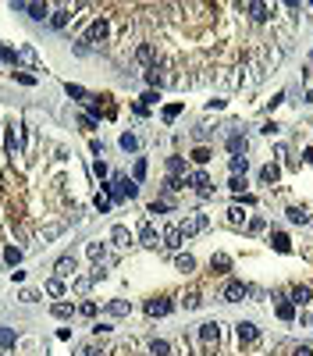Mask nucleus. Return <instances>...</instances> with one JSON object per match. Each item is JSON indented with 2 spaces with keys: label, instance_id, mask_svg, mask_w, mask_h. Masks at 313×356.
I'll use <instances>...</instances> for the list:
<instances>
[{
  "label": "nucleus",
  "instance_id": "obj_1",
  "mask_svg": "<svg viewBox=\"0 0 313 356\" xmlns=\"http://www.w3.org/2000/svg\"><path fill=\"white\" fill-rule=\"evenodd\" d=\"M207 228H210V217H207V214H189V217L178 224L182 239H192V235H200V231H207Z\"/></svg>",
  "mask_w": 313,
  "mask_h": 356
},
{
  "label": "nucleus",
  "instance_id": "obj_2",
  "mask_svg": "<svg viewBox=\"0 0 313 356\" xmlns=\"http://www.w3.org/2000/svg\"><path fill=\"white\" fill-rule=\"evenodd\" d=\"M171 310H175V303H171L168 296H153V299H146V313H149V317H168Z\"/></svg>",
  "mask_w": 313,
  "mask_h": 356
},
{
  "label": "nucleus",
  "instance_id": "obj_3",
  "mask_svg": "<svg viewBox=\"0 0 313 356\" xmlns=\"http://www.w3.org/2000/svg\"><path fill=\"white\" fill-rule=\"evenodd\" d=\"M249 292H253V289H249L246 282H228V285H224V299H228V303H242Z\"/></svg>",
  "mask_w": 313,
  "mask_h": 356
},
{
  "label": "nucleus",
  "instance_id": "obj_4",
  "mask_svg": "<svg viewBox=\"0 0 313 356\" xmlns=\"http://www.w3.org/2000/svg\"><path fill=\"white\" fill-rule=\"evenodd\" d=\"M107 32H110L107 18H96V22L89 25V32H86V43H103V39H107Z\"/></svg>",
  "mask_w": 313,
  "mask_h": 356
},
{
  "label": "nucleus",
  "instance_id": "obj_5",
  "mask_svg": "<svg viewBox=\"0 0 313 356\" xmlns=\"http://www.w3.org/2000/svg\"><path fill=\"white\" fill-rule=\"evenodd\" d=\"M235 331H239V342H242V345H249V342L260 338V328H256L253 321H239V324H235Z\"/></svg>",
  "mask_w": 313,
  "mask_h": 356
},
{
  "label": "nucleus",
  "instance_id": "obj_6",
  "mask_svg": "<svg viewBox=\"0 0 313 356\" xmlns=\"http://www.w3.org/2000/svg\"><path fill=\"white\" fill-rule=\"evenodd\" d=\"M71 274H75V257H71V253H64V257L54 264V278H61V282H64V278H71Z\"/></svg>",
  "mask_w": 313,
  "mask_h": 356
},
{
  "label": "nucleus",
  "instance_id": "obj_7",
  "mask_svg": "<svg viewBox=\"0 0 313 356\" xmlns=\"http://www.w3.org/2000/svg\"><path fill=\"white\" fill-rule=\"evenodd\" d=\"M189 185L200 192V196H210V175H207V171H192V175H189Z\"/></svg>",
  "mask_w": 313,
  "mask_h": 356
},
{
  "label": "nucleus",
  "instance_id": "obj_8",
  "mask_svg": "<svg viewBox=\"0 0 313 356\" xmlns=\"http://www.w3.org/2000/svg\"><path fill=\"white\" fill-rule=\"evenodd\" d=\"M288 303H292V306H306V303H313V292H309L306 285H292V292H288Z\"/></svg>",
  "mask_w": 313,
  "mask_h": 356
},
{
  "label": "nucleus",
  "instance_id": "obj_9",
  "mask_svg": "<svg viewBox=\"0 0 313 356\" xmlns=\"http://www.w3.org/2000/svg\"><path fill=\"white\" fill-rule=\"evenodd\" d=\"M200 338H203L207 345H217V338H221V324H217V321H207V324H200Z\"/></svg>",
  "mask_w": 313,
  "mask_h": 356
},
{
  "label": "nucleus",
  "instance_id": "obj_10",
  "mask_svg": "<svg viewBox=\"0 0 313 356\" xmlns=\"http://www.w3.org/2000/svg\"><path fill=\"white\" fill-rule=\"evenodd\" d=\"M139 243L142 246H156V243H161V235H156V228L149 221H142V228H139Z\"/></svg>",
  "mask_w": 313,
  "mask_h": 356
},
{
  "label": "nucleus",
  "instance_id": "obj_11",
  "mask_svg": "<svg viewBox=\"0 0 313 356\" xmlns=\"http://www.w3.org/2000/svg\"><path fill=\"white\" fill-rule=\"evenodd\" d=\"M246 150H249V143H246V136H228V153H235V157H246Z\"/></svg>",
  "mask_w": 313,
  "mask_h": 356
},
{
  "label": "nucleus",
  "instance_id": "obj_12",
  "mask_svg": "<svg viewBox=\"0 0 313 356\" xmlns=\"http://www.w3.org/2000/svg\"><path fill=\"white\" fill-rule=\"evenodd\" d=\"M270 246L278 250V253H292V239H288L285 231H274V235H270Z\"/></svg>",
  "mask_w": 313,
  "mask_h": 356
},
{
  "label": "nucleus",
  "instance_id": "obj_13",
  "mask_svg": "<svg viewBox=\"0 0 313 356\" xmlns=\"http://www.w3.org/2000/svg\"><path fill=\"white\" fill-rule=\"evenodd\" d=\"M156 100H161V96H156L153 89H149V93H142V96H139V103H135V114H142V117H146V114H149V107H153Z\"/></svg>",
  "mask_w": 313,
  "mask_h": 356
},
{
  "label": "nucleus",
  "instance_id": "obj_14",
  "mask_svg": "<svg viewBox=\"0 0 313 356\" xmlns=\"http://www.w3.org/2000/svg\"><path fill=\"white\" fill-rule=\"evenodd\" d=\"M68 22H71V11H68V8L50 11V25H54V29H68Z\"/></svg>",
  "mask_w": 313,
  "mask_h": 356
},
{
  "label": "nucleus",
  "instance_id": "obj_15",
  "mask_svg": "<svg viewBox=\"0 0 313 356\" xmlns=\"http://www.w3.org/2000/svg\"><path fill=\"white\" fill-rule=\"evenodd\" d=\"M164 246H168V250H182V231H178V224H171V228L164 231Z\"/></svg>",
  "mask_w": 313,
  "mask_h": 356
},
{
  "label": "nucleus",
  "instance_id": "obj_16",
  "mask_svg": "<svg viewBox=\"0 0 313 356\" xmlns=\"http://www.w3.org/2000/svg\"><path fill=\"white\" fill-rule=\"evenodd\" d=\"M242 11H249L256 22H267V18H270V8H267V4H242Z\"/></svg>",
  "mask_w": 313,
  "mask_h": 356
},
{
  "label": "nucleus",
  "instance_id": "obj_17",
  "mask_svg": "<svg viewBox=\"0 0 313 356\" xmlns=\"http://www.w3.org/2000/svg\"><path fill=\"white\" fill-rule=\"evenodd\" d=\"M228 267H231V257H228V253H214V257H210V271L224 274Z\"/></svg>",
  "mask_w": 313,
  "mask_h": 356
},
{
  "label": "nucleus",
  "instance_id": "obj_18",
  "mask_svg": "<svg viewBox=\"0 0 313 356\" xmlns=\"http://www.w3.org/2000/svg\"><path fill=\"white\" fill-rule=\"evenodd\" d=\"M25 11H29V18H32V22L50 18V8H47V4H25Z\"/></svg>",
  "mask_w": 313,
  "mask_h": 356
},
{
  "label": "nucleus",
  "instance_id": "obj_19",
  "mask_svg": "<svg viewBox=\"0 0 313 356\" xmlns=\"http://www.w3.org/2000/svg\"><path fill=\"white\" fill-rule=\"evenodd\" d=\"M128 310H132V306H128L125 299H110V303H107V313H110V317H125Z\"/></svg>",
  "mask_w": 313,
  "mask_h": 356
},
{
  "label": "nucleus",
  "instance_id": "obj_20",
  "mask_svg": "<svg viewBox=\"0 0 313 356\" xmlns=\"http://www.w3.org/2000/svg\"><path fill=\"white\" fill-rule=\"evenodd\" d=\"M228 224H231V228H242V224H246V210H242L239 203L228 210Z\"/></svg>",
  "mask_w": 313,
  "mask_h": 356
},
{
  "label": "nucleus",
  "instance_id": "obj_21",
  "mask_svg": "<svg viewBox=\"0 0 313 356\" xmlns=\"http://www.w3.org/2000/svg\"><path fill=\"white\" fill-rule=\"evenodd\" d=\"M175 267L189 274V271H196V257H192V253H178V257H175Z\"/></svg>",
  "mask_w": 313,
  "mask_h": 356
},
{
  "label": "nucleus",
  "instance_id": "obj_22",
  "mask_svg": "<svg viewBox=\"0 0 313 356\" xmlns=\"http://www.w3.org/2000/svg\"><path fill=\"white\" fill-rule=\"evenodd\" d=\"M278 178H281V168H278V164H267V168L260 171V182H267V185H274Z\"/></svg>",
  "mask_w": 313,
  "mask_h": 356
},
{
  "label": "nucleus",
  "instance_id": "obj_23",
  "mask_svg": "<svg viewBox=\"0 0 313 356\" xmlns=\"http://www.w3.org/2000/svg\"><path fill=\"white\" fill-rule=\"evenodd\" d=\"M146 82H149V86H156V89H161V86L168 82V78H164V71H161V68H156V64H153V68L146 71Z\"/></svg>",
  "mask_w": 313,
  "mask_h": 356
},
{
  "label": "nucleus",
  "instance_id": "obj_24",
  "mask_svg": "<svg viewBox=\"0 0 313 356\" xmlns=\"http://www.w3.org/2000/svg\"><path fill=\"white\" fill-rule=\"evenodd\" d=\"M149 356H171V345H168L164 338H153V342H149Z\"/></svg>",
  "mask_w": 313,
  "mask_h": 356
},
{
  "label": "nucleus",
  "instance_id": "obj_25",
  "mask_svg": "<svg viewBox=\"0 0 313 356\" xmlns=\"http://www.w3.org/2000/svg\"><path fill=\"white\" fill-rule=\"evenodd\" d=\"M285 214H288V221H292V224H306V221H309V214H306L302 207H288Z\"/></svg>",
  "mask_w": 313,
  "mask_h": 356
},
{
  "label": "nucleus",
  "instance_id": "obj_26",
  "mask_svg": "<svg viewBox=\"0 0 313 356\" xmlns=\"http://www.w3.org/2000/svg\"><path fill=\"white\" fill-rule=\"evenodd\" d=\"M278 317H281V321H295V306H292L288 299L278 303Z\"/></svg>",
  "mask_w": 313,
  "mask_h": 356
},
{
  "label": "nucleus",
  "instance_id": "obj_27",
  "mask_svg": "<svg viewBox=\"0 0 313 356\" xmlns=\"http://www.w3.org/2000/svg\"><path fill=\"white\" fill-rule=\"evenodd\" d=\"M64 93H68L71 100H86V103H89V93H86L82 86H75V82H68V86H64Z\"/></svg>",
  "mask_w": 313,
  "mask_h": 356
},
{
  "label": "nucleus",
  "instance_id": "obj_28",
  "mask_svg": "<svg viewBox=\"0 0 313 356\" xmlns=\"http://www.w3.org/2000/svg\"><path fill=\"white\" fill-rule=\"evenodd\" d=\"M135 61H139V64H153V47H149V43H142V47L135 50Z\"/></svg>",
  "mask_w": 313,
  "mask_h": 356
},
{
  "label": "nucleus",
  "instance_id": "obj_29",
  "mask_svg": "<svg viewBox=\"0 0 313 356\" xmlns=\"http://www.w3.org/2000/svg\"><path fill=\"white\" fill-rule=\"evenodd\" d=\"M178 114H182V103H168V107L161 110V117H164V122H168V125L175 122V117H178Z\"/></svg>",
  "mask_w": 313,
  "mask_h": 356
},
{
  "label": "nucleus",
  "instance_id": "obj_30",
  "mask_svg": "<svg viewBox=\"0 0 313 356\" xmlns=\"http://www.w3.org/2000/svg\"><path fill=\"white\" fill-rule=\"evenodd\" d=\"M117 143H121V150H125V153H132V150H139V139H135L132 132H125V136H121V139H117Z\"/></svg>",
  "mask_w": 313,
  "mask_h": 356
},
{
  "label": "nucleus",
  "instance_id": "obj_31",
  "mask_svg": "<svg viewBox=\"0 0 313 356\" xmlns=\"http://www.w3.org/2000/svg\"><path fill=\"white\" fill-rule=\"evenodd\" d=\"M4 260H8L11 267H18V264H22V250H18V246H8V250H4Z\"/></svg>",
  "mask_w": 313,
  "mask_h": 356
},
{
  "label": "nucleus",
  "instance_id": "obj_32",
  "mask_svg": "<svg viewBox=\"0 0 313 356\" xmlns=\"http://www.w3.org/2000/svg\"><path fill=\"white\" fill-rule=\"evenodd\" d=\"M15 338H18V335H15L11 328H0V349H11V345H15Z\"/></svg>",
  "mask_w": 313,
  "mask_h": 356
},
{
  "label": "nucleus",
  "instance_id": "obj_33",
  "mask_svg": "<svg viewBox=\"0 0 313 356\" xmlns=\"http://www.w3.org/2000/svg\"><path fill=\"white\" fill-rule=\"evenodd\" d=\"M75 313V306H68V303H54V317H61V321H68Z\"/></svg>",
  "mask_w": 313,
  "mask_h": 356
},
{
  "label": "nucleus",
  "instance_id": "obj_34",
  "mask_svg": "<svg viewBox=\"0 0 313 356\" xmlns=\"http://www.w3.org/2000/svg\"><path fill=\"white\" fill-rule=\"evenodd\" d=\"M168 210H171V203H168V200H153V203L146 207V214H168Z\"/></svg>",
  "mask_w": 313,
  "mask_h": 356
},
{
  "label": "nucleus",
  "instance_id": "obj_35",
  "mask_svg": "<svg viewBox=\"0 0 313 356\" xmlns=\"http://www.w3.org/2000/svg\"><path fill=\"white\" fill-rule=\"evenodd\" d=\"M210 157H214V153H210L207 146H196V150H192V161H196V164H207Z\"/></svg>",
  "mask_w": 313,
  "mask_h": 356
},
{
  "label": "nucleus",
  "instance_id": "obj_36",
  "mask_svg": "<svg viewBox=\"0 0 313 356\" xmlns=\"http://www.w3.org/2000/svg\"><path fill=\"white\" fill-rule=\"evenodd\" d=\"M110 235H114V243H121V246H128V243H132V235H128V228H121V224H117V228H114Z\"/></svg>",
  "mask_w": 313,
  "mask_h": 356
},
{
  "label": "nucleus",
  "instance_id": "obj_37",
  "mask_svg": "<svg viewBox=\"0 0 313 356\" xmlns=\"http://www.w3.org/2000/svg\"><path fill=\"white\" fill-rule=\"evenodd\" d=\"M246 168H249L246 157H231V175H246Z\"/></svg>",
  "mask_w": 313,
  "mask_h": 356
},
{
  "label": "nucleus",
  "instance_id": "obj_38",
  "mask_svg": "<svg viewBox=\"0 0 313 356\" xmlns=\"http://www.w3.org/2000/svg\"><path fill=\"white\" fill-rule=\"evenodd\" d=\"M47 296H64V282L61 278H50L47 282Z\"/></svg>",
  "mask_w": 313,
  "mask_h": 356
},
{
  "label": "nucleus",
  "instance_id": "obj_39",
  "mask_svg": "<svg viewBox=\"0 0 313 356\" xmlns=\"http://www.w3.org/2000/svg\"><path fill=\"white\" fill-rule=\"evenodd\" d=\"M168 171L171 175H182L185 171V161H182V157H168Z\"/></svg>",
  "mask_w": 313,
  "mask_h": 356
},
{
  "label": "nucleus",
  "instance_id": "obj_40",
  "mask_svg": "<svg viewBox=\"0 0 313 356\" xmlns=\"http://www.w3.org/2000/svg\"><path fill=\"white\" fill-rule=\"evenodd\" d=\"M110 207H114V203H110V196H107V192H96V210H100V214H107Z\"/></svg>",
  "mask_w": 313,
  "mask_h": 356
},
{
  "label": "nucleus",
  "instance_id": "obj_41",
  "mask_svg": "<svg viewBox=\"0 0 313 356\" xmlns=\"http://www.w3.org/2000/svg\"><path fill=\"white\" fill-rule=\"evenodd\" d=\"M142 178H146V161L139 157V161H135V168H132V182H142Z\"/></svg>",
  "mask_w": 313,
  "mask_h": 356
},
{
  "label": "nucleus",
  "instance_id": "obj_42",
  "mask_svg": "<svg viewBox=\"0 0 313 356\" xmlns=\"http://www.w3.org/2000/svg\"><path fill=\"white\" fill-rule=\"evenodd\" d=\"M164 189H168V192H178V189H185V182H182L178 175H168V182H164Z\"/></svg>",
  "mask_w": 313,
  "mask_h": 356
},
{
  "label": "nucleus",
  "instance_id": "obj_43",
  "mask_svg": "<svg viewBox=\"0 0 313 356\" xmlns=\"http://www.w3.org/2000/svg\"><path fill=\"white\" fill-rule=\"evenodd\" d=\"M89 260H93V264L103 260V243H89Z\"/></svg>",
  "mask_w": 313,
  "mask_h": 356
},
{
  "label": "nucleus",
  "instance_id": "obj_44",
  "mask_svg": "<svg viewBox=\"0 0 313 356\" xmlns=\"http://www.w3.org/2000/svg\"><path fill=\"white\" fill-rule=\"evenodd\" d=\"M96 278L93 274H86V278H75V292H89V285H93Z\"/></svg>",
  "mask_w": 313,
  "mask_h": 356
},
{
  "label": "nucleus",
  "instance_id": "obj_45",
  "mask_svg": "<svg viewBox=\"0 0 313 356\" xmlns=\"http://www.w3.org/2000/svg\"><path fill=\"white\" fill-rule=\"evenodd\" d=\"M78 125H82L86 132H93V129H96V117H93V114H78Z\"/></svg>",
  "mask_w": 313,
  "mask_h": 356
},
{
  "label": "nucleus",
  "instance_id": "obj_46",
  "mask_svg": "<svg viewBox=\"0 0 313 356\" xmlns=\"http://www.w3.org/2000/svg\"><path fill=\"white\" fill-rule=\"evenodd\" d=\"M4 150H8V153H15V150H18V136H15V129H8V139H4Z\"/></svg>",
  "mask_w": 313,
  "mask_h": 356
},
{
  "label": "nucleus",
  "instance_id": "obj_47",
  "mask_svg": "<svg viewBox=\"0 0 313 356\" xmlns=\"http://www.w3.org/2000/svg\"><path fill=\"white\" fill-rule=\"evenodd\" d=\"M182 303H185V310H196V306H200L203 299H200V292H189V296H185Z\"/></svg>",
  "mask_w": 313,
  "mask_h": 356
},
{
  "label": "nucleus",
  "instance_id": "obj_48",
  "mask_svg": "<svg viewBox=\"0 0 313 356\" xmlns=\"http://www.w3.org/2000/svg\"><path fill=\"white\" fill-rule=\"evenodd\" d=\"M15 78L22 86H36V75H29V71H15Z\"/></svg>",
  "mask_w": 313,
  "mask_h": 356
},
{
  "label": "nucleus",
  "instance_id": "obj_49",
  "mask_svg": "<svg viewBox=\"0 0 313 356\" xmlns=\"http://www.w3.org/2000/svg\"><path fill=\"white\" fill-rule=\"evenodd\" d=\"M242 185H246V178H239V175H231V182H228V189H231V192H239V196H242Z\"/></svg>",
  "mask_w": 313,
  "mask_h": 356
},
{
  "label": "nucleus",
  "instance_id": "obj_50",
  "mask_svg": "<svg viewBox=\"0 0 313 356\" xmlns=\"http://www.w3.org/2000/svg\"><path fill=\"white\" fill-rule=\"evenodd\" d=\"M0 61H11V64H15V61H18V54H15L11 47H4V43H0Z\"/></svg>",
  "mask_w": 313,
  "mask_h": 356
},
{
  "label": "nucleus",
  "instance_id": "obj_51",
  "mask_svg": "<svg viewBox=\"0 0 313 356\" xmlns=\"http://www.w3.org/2000/svg\"><path fill=\"white\" fill-rule=\"evenodd\" d=\"M263 228H267L263 217H253V221H249V235H256V231H263Z\"/></svg>",
  "mask_w": 313,
  "mask_h": 356
},
{
  "label": "nucleus",
  "instance_id": "obj_52",
  "mask_svg": "<svg viewBox=\"0 0 313 356\" xmlns=\"http://www.w3.org/2000/svg\"><path fill=\"white\" fill-rule=\"evenodd\" d=\"M93 175H96V178H107V164H103V161H93Z\"/></svg>",
  "mask_w": 313,
  "mask_h": 356
},
{
  "label": "nucleus",
  "instance_id": "obj_53",
  "mask_svg": "<svg viewBox=\"0 0 313 356\" xmlns=\"http://www.w3.org/2000/svg\"><path fill=\"white\" fill-rule=\"evenodd\" d=\"M18 299H22V303H36V299H39V292H32V289H25V292H22Z\"/></svg>",
  "mask_w": 313,
  "mask_h": 356
},
{
  "label": "nucleus",
  "instance_id": "obj_54",
  "mask_svg": "<svg viewBox=\"0 0 313 356\" xmlns=\"http://www.w3.org/2000/svg\"><path fill=\"white\" fill-rule=\"evenodd\" d=\"M278 129H281L278 122H263V132H267V136H274V132H278Z\"/></svg>",
  "mask_w": 313,
  "mask_h": 356
},
{
  "label": "nucleus",
  "instance_id": "obj_55",
  "mask_svg": "<svg viewBox=\"0 0 313 356\" xmlns=\"http://www.w3.org/2000/svg\"><path fill=\"white\" fill-rule=\"evenodd\" d=\"M82 313L86 317H96V303H82Z\"/></svg>",
  "mask_w": 313,
  "mask_h": 356
},
{
  "label": "nucleus",
  "instance_id": "obj_56",
  "mask_svg": "<svg viewBox=\"0 0 313 356\" xmlns=\"http://www.w3.org/2000/svg\"><path fill=\"white\" fill-rule=\"evenodd\" d=\"M292 356H313V349H309V345H295V352H292Z\"/></svg>",
  "mask_w": 313,
  "mask_h": 356
}]
</instances>
